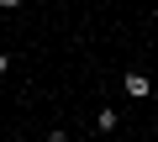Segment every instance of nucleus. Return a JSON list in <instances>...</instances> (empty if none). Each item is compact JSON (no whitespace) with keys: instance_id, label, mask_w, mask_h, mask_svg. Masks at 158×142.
I'll list each match as a JSON object with an SVG mask.
<instances>
[{"instance_id":"f257e3e1","label":"nucleus","mask_w":158,"mask_h":142,"mask_svg":"<svg viewBox=\"0 0 158 142\" xmlns=\"http://www.w3.org/2000/svg\"><path fill=\"white\" fill-rule=\"evenodd\" d=\"M121 90H127L132 100H148V90H153V84H148L142 68H127V74H121Z\"/></svg>"},{"instance_id":"7ed1b4c3","label":"nucleus","mask_w":158,"mask_h":142,"mask_svg":"<svg viewBox=\"0 0 158 142\" xmlns=\"http://www.w3.org/2000/svg\"><path fill=\"white\" fill-rule=\"evenodd\" d=\"M6 68H11V58H6V53H0V74H6Z\"/></svg>"},{"instance_id":"f03ea898","label":"nucleus","mask_w":158,"mask_h":142,"mask_svg":"<svg viewBox=\"0 0 158 142\" xmlns=\"http://www.w3.org/2000/svg\"><path fill=\"white\" fill-rule=\"evenodd\" d=\"M121 126V116L111 111V105H100V116H95V132H116Z\"/></svg>"}]
</instances>
